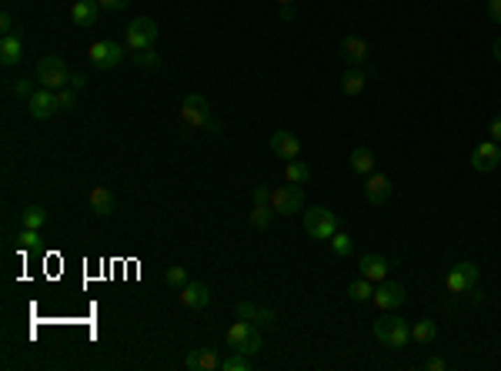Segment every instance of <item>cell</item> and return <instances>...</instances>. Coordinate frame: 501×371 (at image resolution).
I'll use <instances>...</instances> for the list:
<instances>
[{"instance_id": "6da1fadb", "label": "cell", "mask_w": 501, "mask_h": 371, "mask_svg": "<svg viewBox=\"0 0 501 371\" xmlns=\"http://www.w3.org/2000/svg\"><path fill=\"white\" fill-rule=\"evenodd\" d=\"M181 124L187 131H221V124L211 121V108H208V97H201V94H191V97H184L181 104Z\"/></svg>"}, {"instance_id": "7a4b0ae2", "label": "cell", "mask_w": 501, "mask_h": 371, "mask_svg": "<svg viewBox=\"0 0 501 371\" xmlns=\"http://www.w3.org/2000/svg\"><path fill=\"white\" fill-rule=\"evenodd\" d=\"M375 338L381 344H388V348H405L411 341V325L405 318H398V314H384L375 321Z\"/></svg>"}, {"instance_id": "3957f363", "label": "cell", "mask_w": 501, "mask_h": 371, "mask_svg": "<svg viewBox=\"0 0 501 371\" xmlns=\"http://www.w3.org/2000/svg\"><path fill=\"white\" fill-rule=\"evenodd\" d=\"M37 84H41V87H50V91L71 87V67H67L61 57H44V61L37 64Z\"/></svg>"}, {"instance_id": "277c9868", "label": "cell", "mask_w": 501, "mask_h": 371, "mask_svg": "<svg viewBox=\"0 0 501 371\" xmlns=\"http://www.w3.org/2000/svg\"><path fill=\"white\" fill-rule=\"evenodd\" d=\"M304 231L314 241H331V234L337 231V214H331L328 208H311L304 214Z\"/></svg>"}, {"instance_id": "5b68a950", "label": "cell", "mask_w": 501, "mask_h": 371, "mask_svg": "<svg viewBox=\"0 0 501 371\" xmlns=\"http://www.w3.org/2000/svg\"><path fill=\"white\" fill-rule=\"evenodd\" d=\"M478 264L474 261H458L451 271H448V278H444V284H448V291L451 294H468L474 291V284H478Z\"/></svg>"}, {"instance_id": "8992f818", "label": "cell", "mask_w": 501, "mask_h": 371, "mask_svg": "<svg viewBox=\"0 0 501 371\" xmlns=\"http://www.w3.org/2000/svg\"><path fill=\"white\" fill-rule=\"evenodd\" d=\"M154 41H157V24L151 17H137L127 24V50H134V54L147 50V47H154Z\"/></svg>"}, {"instance_id": "52a82bcc", "label": "cell", "mask_w": 501, "mask_h": 371, "mask_svg": "<svg viewBox=\"0 0 501 371\" xmlns=\"http://www.w3.org/2000/svg\"><path fill=\"white\" fill-rule=\"evenodd\" d=\"M124 54H127V47L117 44V41H97V44H91V50H87L91 64L94 67H101V71L117 67V64L124 61Z\"/></svg>"}, {"instance_id": "ba28073f", "label": "cell", "mask_w": 501, "mask_h": 371, "mask_svg": "<svg viewBox=\"0 0 501 371\" xmlns=\"http://www.w3.org/2000/svg\"><path fill=\"white\" fill-rule=\"evenodd\" d=\"M301 187L298 184H288V187H271V208L274 214H298L301 211Z\"/></svg>"}, {"instance_id": "9c48e42d", "label": "cell", "mask_w": 501, "mask_h": 371, "mask_svg": "<svg viewBox=\"0 0 501 371\" xmlns=\"http://www.w3.org/2000/svg\"><path fill=\"white\" fill-rule=\"evenodd\" d=\"M501 164V147L498 140H481V144H474V151H471V168L488 174V170H495Z\"/></svg>"}, {"instance_id": "30bf717a", "label": "cell", "mask_w": 501, "mask_h": 371, "mask_svg": "<svg viewBox=\"0 0 501 371\" xmlns=\"http://www.w3.org/2000/svg\"><path fill=\"white\" fill-rule=\"evenodd\" d=\"M27 108H31V117H37V121L54 117V114H57V91H50V87H37V91L27 97Z\"/></svg>"}, {"instance_id": "8fae6325", "label": "cell", "mask_w": 501, "mask_h": 371, "mask_svg": "<svg viewBox=\"0 0 501 371\" xmlns=\"http://www.w3.org/2000/svg\"><path fill=\"white\" fill-rule=\"evenodd\" d=\"M371 301L378 305L381 311H391V308H401L405 301H408V291H405V284H391V281H381V288H375L371 294Z\"/></svg>"}, {"instance_id": "7c38bea8", "label": "cell", "mask_w": 501, "mask_h": 371, "mask_svg": "<svg viewBox=\"0 0 501 371\" xmlns=\"http://www.w3.org/2000/svg\"><path fill=\"white\" fill-rule=\"evenodd\" d=\"M368 54H371V47H368L365 37H358V34H348V37H341V57L354 67H361L368 64Z\"/></svg>"}, {"instance_id": "4fadbf2b", "label": "cell", "mask_w": 501, "mask_h": 371, "mask_svg": "<svg viewBox=\"0 0 501 371\" xmlns=\"http://www.w3.org/2000/svg\"><path fill=\"white\" fill-rule=\"evenodd\" d=\"M208 301H211V288L208 284H201V281H187L181 288V305L191 311H201L208 308Z\"/></svg>"}, {"instance_id": "5bb4252c", "label": "cell", "mask_w": 501, "mask_h": 371, "mask_svg": "<svg viewBox=\"0 0 501 371\" xmlns=\"http://www.w3.org/2000/svg\"><path fill=\"white\" fill-rule=\"evenodd\" d=\"M238 318L251 321V325H261V328L277 325V314H274L271 308H261V305H254V301H241V305H238Z\"/></svg>"}, {"instance_id": "9a60e30c", "label": "cell", "mask_w": 501, "mask_h": 371, "mask_svg": "<svg viewBox=\"0 0 501 371\" xmlns=\"http://www.w3.org/2000/svg\"><path fill=\"white\" fill-rule=\"evenodd\" d=\"M271 151L281 157V161H294L298 151H301V140H298V134H291V131H277V134H271Z\"/></svg>"}, {"instance_id": "2e32d148", "label": "cell", "mask_w": 501, "mask_h": 371, "mask_svg": "<svg viewBox=\"0 0 501 371\" xmlns=\"http://www.w3.org/2000/svg\"><path fill=\"white\" fill-rule=\"evenodd\" d=\"M101 3L97 0H74V7H71V17H74L77 27H94L97 24V17H101Z\"/></svg>"}, {"instance_id": "e0dca14e", "label": "cell", "mask_w": 501, "mask_h": 371, "mask_svg": "<svg viewBox=\"0 0 501 371\" xmlns=\"http://www.w3.org/2000/svg\"><path fill=\"white\" fill-rule=\"evenodd\" d=\"M184 368L187 371H214V368H221V358H217L214 348H194V351L187 355V361H184Z\"/></svg>"}, {"instance_id": "ac0fdd59", "label": "cell", "mask_w": 501, "mask_h": 371, "mask_svg": "<svg viewBox=\"0 0 501 371\" xmlns=\"http://www.w3.org/2000/svg\"><path fill=\"white\" fill-rule=\"evenodd\" d=\"M365 198L371 204H384L391 198V181L384 177V174H368L365 181Z\"/></svg>"}, {"instance_id": "d6986e66", "label": "cell", "mask_w": 501, "mask_h": 371, "mask_svg": "<svg viewBox=\"0 0 501 371\" xmlns=\"http://www.w3.org/2000/svg\"><path fill=\"white\" fill-rule=\"evenodd\" d=\"M114 194H110V187H94L91 191V198H87V208H91V214H97V217H107V214H114Z\"/></svg>"}, {"instance_id": "ffe728a7", "label": "cell", "mask_w": 501, "mask_h": 371, "mask_svg": "<svg viewBox=\"0 0 501 371\" xmlns=\"http://www.w3.org/2000/svg\"><path fill=\"white\" fill-rule=\"evenodd\" d=\"M358 268H361V278L384 281V278H388V268H391V264H388V258H381V254H365Z\"/></svg>"}, {"instance_id": "44dd1931", "label": "cell", "mask_w": 501, "mask_h": 371, "mask_svg": "<svg viewBox=\"0 0 501 371\" xmlns=\"http://www.w3.org/2000/svg\"><path fill=\"white\" fill-rule=\"evenodd\" d=\"M365 87H368V74L361 71V67H351V71H344V78H341V91L348 94V97H358Z\"/></svg>"}, {"instance_id": "7402d4cb", "label": "cell", "mask_w": 501, "mask_h": 371, "mask_svg": "<svg viewBox=\"0 0 501 371\" xmlns=\"http://www.w3.org/2000/svg\"><path fill=\"white\" fill-rule=\"evenodd\" d=\"M20 57H24V44H20V37H17V34H7V37L0 41V61L7 64V67H14Z\"/></svg>"}, {"instance_id": "603a6c76", "label": "cell", "mask_w": 501, "mask_h": 371, "mask_svg": "<svg viewBox=\"0 0 501 371\" xmlns=\"http://www.w3.org/2000/svg\"><path fill=\"white\" fill-rule=\"evenodd\" d=\"M251 335H258V331H254V325H251V321H244V318H238V321L228 328V344H231V348H241Z\"/></svg>"}, {"instance_id": "cb8c5ba5", "label": "cell", "mask_w": 501, "mask_h": 371, "mask_svg": "<svg viewBox=\"0 0 501 371\" xmlns=\"http://www.w3.org/2000/svg\"><path fill=\"white\" fill-rule=\"evenodd\" d=\"M351 170L368 177V174L375 170V154H371L368 147H354V151H351Z\"/></svg>"}, {"instance_id": "d4e9b609", "label": "cell", "mask_w": 501, "mask_h": 371, "mask_svg": "<svg viewBox=\"0 0 501 371\" xmlns=\"http://www.w3.org/2000/svg\"><path fill=\"white\" fill-rule=\"evenodd\" d=\"M411 338L418 341V344H431V341L438 338V325H435V321H428V318H421V321H414V325H411Z\"/></svg>"}, {"instance_id": "484cf974", "label": "cell", "mask_w": 501, "mask_h": 371, "mask_svg": "<svg viewBox=\"0 0 501 371\" xmlns=\"http://www.w3.org/2000/svg\"><path fill=\"white\" fill-rule=\"evenodd\" d=\"M284 181H288V184H307V181H311V168H307L304 161H288Z\"/></svg>"}, {"instance_id": "4316f807", "label": "cell", "mask_w": 501, "mask_h": 371, "mask_svg": "<svg viewBox=\"0 0 501 371\" xmlns=\"http://www.w3.org/2000/svg\"><path fill=\"white\" fill-rule=\"evenodd\" d=\"M20 224H24V228H37V231H41V228L47 224V211H44V208H37V204H31V208H24V211H20Z\"/></svg>"}, {"instance_id": "83f0119b", "label": "cell", "mask_w": 501, "mask_h": 371, "mask_svg": "<svg viewBox=\"0 0 501 371\" xmlns=\"http://www.w3.org/2000/svg\"><path fill=\"white\" fill-rule=\"evenodd\" d=\"M371 294H375V288H371V281L368 278H358L348 284V298L351 301H371Z\"/></svg>"}, {"instance_id": "f1b7e54d", "label": "cell", "mask_w": 501, "mask_h": 371, "mask_svg": "<svg viewBox=\"0 0 501 371\" xmlns=\"http://www.w3.org/2000/svg\"><path fill=\"white\" fill-rule=\"evenodd\" d=\"M271 217H274V208H271V204H254V211H251V228L264 231V228L271 224Z\"/></svg>"}, {"instance_id": "f546056e", "label": "cell", "mask_w": 501, "mask_h": 371, "mask_svg": "<svg viewBox=\"0 0 501 371\" xmlns=\"http://www.w3.org/2000/svg\"><path fill=\"white\" fill-rule=\"evenodd\" d=\"M254 365H251V358L244 355V351H234L231 358H224L221 361V371H251Z\"/></svg>"}, {"instance_id": "4dcf8cb0", "label": "cell", "mask_w": 501, "mask_h": 371, "mask_svg": "<svg viewBox=\"0 0 501 371\" xmlns=\"http://www.w3.org/2000/svg\"><path fill=\"white\" fill-rule=\"evenodd\" d=\"M331 251L337 254V258H348L351 251H354V241H351L344 231H334L331 234Z\"/></svg>"}, {"instance_id": "1f68e13d", "label": "cell", "mask_w": 501, "mask_h": 371, "mask_svg": "<svg viewBox=\"0 0 501 371\" xmlns=\"http://www.w3.org/2000/svg\"><path fill=\"white\" fill-rule=\"evenodd\" d=\"M164 281L170 284V288H177V291H181L184 284H187V268H181V264L167 268V271H164Z\"/></svg>"}, {"instance_id": "d6a6232c", "label": "cell", "mask_w": 501, "mask_h": 371, "mask_svg": "<svg viewBox=\"0 0 501 371\" xmlns=\"http://www.w3.org/2000/svg\"><path fill=\"white\" fill-rule=\"evenodd\" d=\"M17 241H20L24 251H34V247H41V231H37V228H20Z\"/></svg>"}, {"instance_id": "836d02e7", "label": "cell", "mask_w": 501, "mask_h": 371, "mask_svg": "<svg viewBox=\"0 0 501 371\" xmlns=\"http://www.w3.org/2000/svg\"><path fill=\"white\" fill-rule=\"evenodd\" d=\"M74 108H77L74 87H61V91H57V110H74Z\"/></svg>"}, {"instance_id": "e575fe53", "label": "cell", "mask_w": 501, "mask_h": 371, "mask_svg": "<svg viewBox=\"0 0 501 371\" xmlns=\"http://www.w3.org/2000/svg\"><path fill=\"white\" fill-rule=\"evenodd\" d=\"M134 61L140 64V67H147V71H151V67H161V57L154 54V47H147V50H137Z\"/></svg>"}, {"instance_id": "d590c367", "label": "cell", "mask_w": 501, "mask_h": 371, "mask_svg": "<svg viewBox=\"0 0 501 371\" xmlns=\"http://www.w3.org/2000/svg\"><path fill=\"white\" fill-rule=\"evenodd\" d=\"M10 91H14L17 97H31V94L37 91V84H34L31 78H20V80H14V87H10Z\"/></svg>"}, {"instance_id": "8d00e7d4", "label": "cell", "mask_w": 501, "mask_h": 371, "mask_svg": "<svg viewBox=\"0 0 501 371\" xmlns=\"http://www.w3.org/2000/svg\"><path fill=\"white\" fill-rule=\"evenodd\" d=\"M261 348H264V344H261V335H251V338L244 341L241 348H234V351H244V355H258Z\"/></svg>"}, {"instance_id": "74e56055", "label": "cell", "mask_w": 501, "mask_h": 371, "mask_svg": "<svg viewBox=\"0 0 501 371\" xmlns=\"http://www.w3.org/2000/svg\"><path fill=\"white\" fill-rule=\"evenodd\" d=\"M251 198H254V204H271V187L268 184L254 187V191H251Z\"/></svg>"}, {"instance_id": "f35d334b", "label": "cell", "mask_w": 501, "mask_h": 371, "mask_svg": "<svg viewBox=\"0 0 501 371\" xmlns=\"http://www.w3.org/2000/svg\"><path fill=\"white\" fill-rule=\"evenodd\" d=\"M0 34L7 37V34H14V17H10V10H3L0 14Z\"/></svg>"}, {"instance_id": "ab89813d", "label": "cell", "mask_w": 501, "mask_h": 371, "mask_svg": "<svg viewBox=\"0 0 501 371\" xmlns=\"http://www.w3.org/2000/svg\"><path fill=\"white\" fill-rule=\"evenodd\" d=\"M488 138L501 140V114H498V117H491V124H488Z\"/></svg>"}, {"instance_id": "60d3db41", "label": "cell", "mask_w": 501, "mask_h": 371, "mask_svg": "<svg viewBox=\"0 0 501 371\" xmlns=\"http://www.w3.org/2000/svg\"><path fill=\"white\" fill-rule=\"evenodd\" d=\"M488 17L495 24H501V0H488Z\"/></svg>"}, {"instance_id": "b9f144b4", "label": "cell", "mask_w": 501, "mask_h": 371, "mask_svg": "<svg viewBox=\"0 0 501 371\" xmlns=\"http://www.w3.org/2000/svg\"><path fill=\"white\" fill-rule=\"evenodd\" d=\"M97 3H101L104 10H124V7H127L131 0H97Z\"/></svg>"}, {"instance_id": "7bdbcfd3", "label": "cell", "mask_w": 501, "mask_h": 371, "mask_svg": "<svg viewBox=\"0 0 501 371\" xmlns=\"http://www.w3.org/2000/svg\"><path fill=\"white\" fill-rule=\"evenodd\" d=\"M425 368L428 371H444V368H448V361H444V358H428Z\"/></svg>"}, {"instance_id": "ee69618b", "label": "cell", "mask_w": 501, "mask_h": 371, "mask_svg": "<svg viewBox=\"0 0 501 371\" xmlns=\"http://www.w3.org/2000/svg\"><path fill=\"white\" fill-rule=\"evenodd\" d=\"M277 17H281L284 24H291V20H294V3H284V7L277 10Z\"/></svg>"}, {"instance_id": "f6af8a7d", "label": "cell", "mask_w": 501, "mask_h": 371, "mask_svg": "<svg viewBox=\"0 0 501 371\" xmlns=\"http://www.w3.org/2000/svg\"><path fill=\"white\" fill-rule=\"evenodd\" d=\"M84 84H87V78H84V74H74V78H71V87H74V91H80Z\"/></svg>"}, {"instance_id": "bcb514c9", "label": "cell", "mask_w": 501, "mask_h": 371, "mask_svg": "<svg viewBox=\"0 0 501 371\" xmlns=\"http://www.w3.org/2000/svg\"><path fill=\"white\" fill-rule=\"evenodd\" d=\"M491 50H495V61L501 64V37H498V41H495V47H491Z\"/></svg>"}, {"instance_id": "7dc6e473", "label": "cell", "mask_w": 501, "mask_h": 371, "mask_svg": "<svg viewBox=\"0 0 501 371\" xmlns=\"http://www.w3.org/2000/svg\"><path fill=\"white\" fill-rule=\"evenodd\" d=\"M277 3H281V7H284V3H294V0H277Z\"/></svg>"}]
</instances>
